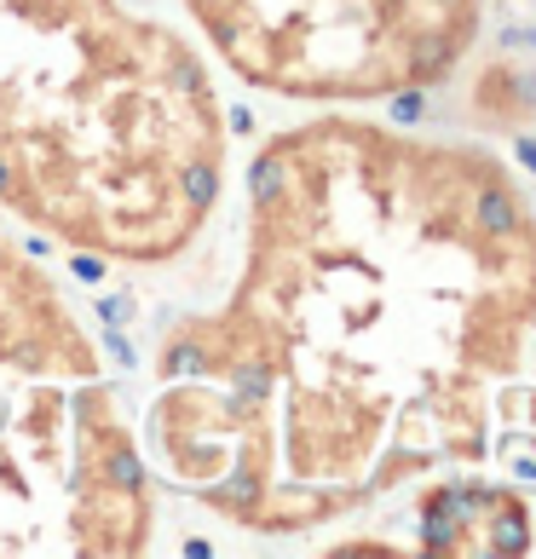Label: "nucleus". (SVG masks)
Segmentation results:
<instances>
[{
    "label": "nucleus",
    "mask_w": 536,
    "mask_h": 559,
    "mask_svg": "<svg viewBox=\"0 0 536 559\" xmlns=\"http://www.w3.org/2000/svg\"><path fill=\"white\" fill-rule=\"evenodd\" d=\"M151 548L156 473L105 335L0 225V554L139 559Z\"/></svg>",
    "instance_id": "obj_3"
},
{
    "label": "nucleus",
    "mask_w": 536,
    "mask_h": 559,
    "mask_svg": "<svg viewBox=\"0 0 536 559\" xmlns=\"http://www.w3.org/2000/svg\"><path fill=\"white\" fill-rule=\"evenodd\" d=\"M490 462L508 467V479L536 485V352H531V369L525 381L508 392L502 404V432H497V455Z\"/></svg>",
    "instance_id": "obj_6"
},
{
    "label": "nucleus",
    "mask_w": 536,
    "mask_h": 559,
    "mask_svg": "<svg viewBox=\"0 0 536 559\" xmlns=\"http://www.w3.org/2000/svg\"><path fill=\"white\" fill-rule=\"evenodd\" d=\"M179 12L242 87L312 110L427 98L485 35V0H179Z\"/></svg>",
    "instance_id": "obj_4"
},
{
    "label": "nucleus",
    "mask_w": 536,
    "mask_h": 559,
    "mask_svg": "<svg viewBox=\"0 0 536 559\" xmlns=\"http://www.w3.org/2000/svg\"><path fill=\"white\" fill-rule=\"evenodd\" d=\"M439 490L421 496V536L404 543V554H439V559H467V554H531L536 548V508L531 490L508 473H450L432 479Z\"/></svg>",
    "instance_id": "obj_5"
},
{
    "label": "nucleus",
    "mask_w": 536,
    "mask_h": 559,
    "mask_svg": "<svg viewBox=\"0 0 536 559\" xmlns=\"http://www.w3.org/2000/svg\"><path fill=\"white\" fill-rule=\"evenodd\" d=\"M231 121L191 35L133 0H0V214L156 272L225 202Z\"/></svg>",
    "instance_id": "obj_2"
},
{
    "label": "nucleus",
    "mask_w": 536,
    "mask_h": 559,
    "mask_svg": "<svg viewBox=\"0 0 536 559\" xmlns=\"http://www.w3.org/2000/svg\"><path fill=\"white\" fill-rule=\"evenodd\" d=\"M536 352V191L502 151L376 116L288 121L242 179L231 288L156 335V485L254 543L490 467Z\"/></svg>",
    "instance_id": "obj_1"
}]
</instances>
